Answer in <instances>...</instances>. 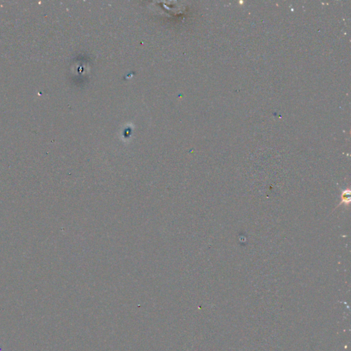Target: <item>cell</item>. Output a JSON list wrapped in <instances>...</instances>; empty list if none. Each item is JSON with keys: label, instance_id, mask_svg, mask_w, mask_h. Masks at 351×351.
Wrapping results in <instances>:
<instances>
[{"label": "cell", "instance_id": "cell-1", "mask_svg": "<svg viewBox=\"0 0 351 351\" xmlns=\"http://www.w3.org/2000/svg\"><path fill=\"white\" fill-rule=\"evenodd\" d=\"M350 202V189L347 188L346 190H344L341 194V202L338 204L337 207H339L340 205L344 204L346 207H349Z\"/></svg>", "mask_w": 351, "mask_h": 351}]
</instances>
